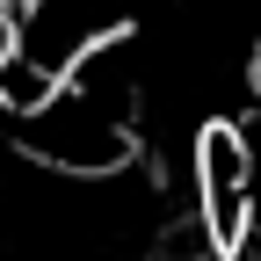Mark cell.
<instances>
[{
  "mask_svg": "<svg viewBox=\"0 0 261 261\" xmlns=\"http://www.w3.org/2000/svg\"><path fill=\"white\" fill-rule=\"evenodd\" d=\"M254 87H261V44H254Z\"/></svg>",
  "mask_w": 261,
  "mask_h": 261,
  "instance_id": "cell-1",
  "label": "cell"
}]
</instances>
